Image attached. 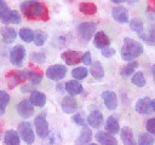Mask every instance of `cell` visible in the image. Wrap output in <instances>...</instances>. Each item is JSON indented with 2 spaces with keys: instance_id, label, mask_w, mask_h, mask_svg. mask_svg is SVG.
Wrapping results in <instances>:
<instances>
[{
  "instance_id": "6da1fadb",
  "label": "cell",
  "mask_w": 155,
  "mask_h": 145,
  "mask_svg": "<svg viewBox=\"0 0 155 145\" xmlns=\"http://www.w3.org/2000/svg\"><path fill=\"white\" fill-rule=\"evenodd\" d=\"M21 10L24 17L29 21H48L50 18L46 5L40 1H24L21 4Z\"/></svg>"
},
{
  "instance_id": "7a4b0ae2",
  "label": "cell",
  "mask_w": 155,
  "mask_h": 145,
  "mask_svg": "<svg viewBox=\"0 0 155 145\" xmlns=\"http://www.w3.org/2000/svg\"><path fill=\"white\" fill-rule=\"evenodd\" d=\"M143 53V46L140 42L131 39V37H125L124 44L121 47V58L124 60L128 62H134L137 57H139Z\"/></svg>"
},
{
  "instance_id": "3957f363",
  "label": "cell",
  "mask_w": 155,
  "mask_h": 145,
  "mask_svg": "<svg viewBox=\"0 0 155 145\" xmlns=\"http://www.w3.org/2000/svg\"><path fill=\"white\" fill-rule=\"evenodd\" d=\"M97 24L93 22H84L78 25V34L84 42H88L93 35H96Z\"/></svg>"
},
{
  "instance_id": "277c9868",
  "label": "cell",
  "mask_w": 155,
  "mask_h": 145,
  "mask_svg": "<svg viewBox=\"0 0 155 145\" xmlns=\"http://www.w3.org/2000/svg\"><path fill=\"white\" fill-rule=\"evenodd\" d=\"M6 80H7L8 88L13 89L17 85L27 80V71L25 70H11L10 72H7Z\"/></svg>"
},
{
  "instance_id": "5b68a950",
  "label": "cell",
  "mask_w": 155,
  "mask_h": 145,
  "mask_svg": "<svg viewBox=\"0 0 155 145\" xmlns=\"http://www.w3.org/2000/svg\"><path fill=\"white\" fill-rule=\"evenodd\" d=\"M18 134L27 144L30 145L34 143L35 135H34V130H33L29 122H21L18 124Z\"/></svg>"
},
{
  "instance_id": "8992f818",
  "label": "cell",
  "mask_w": 155,
  "mask_h": 145,
  "mask_svg": "<svg viewBox=\"0 0 155 145\" xmlns=\"http://www.w3.org/2000/svg\"><path fill=\"white\" fill-rule=\"evenodd\" d=\"M67 74V68L62 64H54L47 68L46 76L52 81H59L62 80Z\"/></svg>"
},
{
  "instance_id": "52a82bcc",
  "label": "cell",
  "mask_w": 155,
  "mask_h": 145,
  "mask_svg": "<svg viewBox=\"0 0 155 145\" xmlns=\"http://www.w3.org/2000/svg\"><path fill=\"white\" fill-rule=\"evenodd\" d=\"M34 124H35V130L40 138H46L48 135V123L46 121L45 114L38 115L34 120Z\"/></svg>"
},
{
  "instance_id": "ba28073f",
  "label": "cell",
  "mask_w": 155,
  "mask_h": 145,
  "mask_svg": "<svg viewBox=\"0 0 155 145\" xmlns=\"http://www.w3.org/2000/svg\"><path fill=\"white\" fill-rule=\"evenodd\" d=\"M25 57V48L22 45H16L10 52V60L15 66H21Z\"/></svg>"
},
{
  "instance_id": "9c48e42d",
  "label": "cell",
  "mask_w": 155,
  "mask_h": 145,
  "mask_svg": "<svg viewBox=\"0 0 155 145\" xmlns=\"http://www.w3.org/2000/svg\"><path fill=\"white\" fill-rule=\"evenodd\" d=\"M16 109H17L18 115L21 117H23V118H29L34 114V105L28 99H24V100L19 102L17 104V108Z\"/></svg>"
},
{
  "instance_id": "30bf717a",
  "label": "cell",
  "mask_w": 155,
  "mask_h": 145,
  "mask_svg": "<svg viewBox=\"0 0 155 145\" xmlns=\"http://www.w3.org/2000/svg\"><path fill=\"white\" fill-rule=\"evenodd\" d=\"M61 58L65 62V64L68 65H76L78 63L81 62L82 59V54L79 51H64L61 54Z\"/></svg>"
},
{
  "instance_id": "8fae6325",
  "label": "cell",
  "mask_w": 155,
  "mask_h": 145,
  "mask_svg": "<svg viewBox=\"0 0 155 145\" xmlns=\"http://www.w3.org/2000/svg\"><path fill=\"white\" fill-rule=\"evenodd\" d=\"M136 111L140 115H149L153 112V109H151V99L148 98V97H144V98H140L137 100L136 103Z\"/></svg>"
},
{
  "instance_id": "7c38bea8",
  "label": "cell",
  "mask_w": 155,
  "mask_h": 145,
  "mask_svg": "<svg viewBox=\"0 0 155 145\" xmlns=\"http://www.w3.org/2000/svg\"><path fill=\"white\" fill-rule=\"evenodd\" d=\"M61 106H62L63 112H65V114H74L78 110V102H76V99L73 95H67V97H64L62 99Z\"/></svg>"
},
{
  "instance_id": "4fadbf2b",
  "label": "cell",
  "mask_w": 155,
  "mask_h": 145,
  "mask_svg": "<svg viewBox=\"0 0 155 145\" xmlns=\"http://www.w3.org/2000/svg\"><path fill=\"white\" fill-rule=\"evenodd\" d=\"M0 21L5 24H19L21 23V16L19 13L16 11V10H8L6 11L1 17H0Z\"/></svg>"
},
{
  "instance_id": "5bb4252c",
  "label": "cell",
  "mask_w": 155,
  "mask_h": 145,
  "mask_svg": "<svg viewBox=\"0 0 155 145\" xmlns=\"http://www.w3.org/2000/svg\"><path fill=\"white\" fill-rule=\"evenodd\" d=\"M94 138L101 145H117V140L115 139V137L103 130L97 132Z\"/></svg>"
},
{
  "instance_id": "9a60e30c",
  "label": "cell",
  "mask_w": 155,
  "mask_h": 145,
  "mask_svg": "<svg viewBox=\"0 0 155 145\" xmlns=\"http://www.w3.org/2000/svg\"><path fill=\"white\" fill-rule=\"evenodd\" d=\"M113 18L119 23H127L128 22V11L122 6H115L111 10Z\"/></svg>"
},
{
  "instance_id": "2e32d148",
  "label": "cell",
  "mask_w": 155,
  "mask_h": 145,
  "mask_svg": "<svg viewBox=\"0 0 155 145\" xmlns=\"http://www.w3.org/2000/svg\"><path fill=\"white\" fill-rule=\"evenodd\" d=\"M93 44L99 50H104L107 47H109L110 45V39L108 37V35L104 31H97L94 37H93Z\"/></svg>"
},
{
  "instance_id": "e0dca14e",
  "label": "cell",
  "mask_w": 155,
  "mask_h": 145,
  "mask_svg": "<svg viewBox=\"0 0 155 145\" xmlns=\"http://www.w3.org/2000/svg\"><path fill=\"white\" fill-rule=\"evenodd\" d=\"M102 98H103V102H104L105 106L109 110H115L117 108V97H116V94L114 92L104 91L102 93Z\"/></svg>"
},
{
  "instance_id": "ac0fdd59",
  "label": "cell",
  "mask_w": 155,
  "mask_h": 145,
  "mask_svg": "<svg viewBox=\"0 0 155 145\" xmlns=\"http://www.w3.org/2000/svg\"><path fill=\"white\" fill-rule=\"evenodd\" d=\"M87 123L92 128H99L103 124V115L99 110H93L87 116Z\"/></svg>"
},
{
  "instance_id": "d6986e66",
  "label": "cell",
  "mask_w": 155,
  "mask_h": 145,
  "mask_svg": "<svg viewBox=\"0 0 155 145\" xmlns=\"http://www.w3.org/2000/svg\"><path fill=\"white\" fill-rule=\"evenodd\" d=\"M92 139V132L87 126H84L80 130L79 137L75 140V145H87Z\"/></svg>"
},
{
  "instance_id": "ffe728a7",
  "label": "cell",
  "mask_w": 155,
  "mask_h": 145,
  "mask_svg": "<svg viewBox=\"0 0 155 145\" xmlns=\"http://www.w3.org/2000/svg\"><path fill=\"white\" fill-rule=\"evenodd\" d=\"M29 102L34 105V106H39V108H42L46 103V95L42 93V92H39V91H34L30 93L29 95Z\"/></svg>"
},
{
  "instance_id": "44dd1931",
  "label": "cell",
  "mask_w": 155,
  "mask_h": 145,
  "mask_svg": "<svg viewBox=\"0 0 155 145\" xmlns=\"http://www.w3.org/2000/svg\"><path fill=\"white\" fill-rule=\"evenodd\" d=\"M105 132L109 134H116L120 132V124L115 116H109L105 122Z\"/></svg>"
},
{
  "instance_id": "7402d4cb",
  "label": "cell",
  "mask_w": 155,
  "mask_h": 145,
  "mask_svg": "<svg viewBox=\"0 0 155 145\" xmlns=\"http://www.w3.org/2000/svg\"><path fill=\"white\" fill-rule=\"evenodd\" d=\"M4 141L6 145H21V137H19L18 132H16L13 129H8L5 133Z\"/></svg>"
},
{
  "instance_id": "603a6c76",
  "label": "cell",
  "mask_w": 155,
  "mask_h": 145,
  "mask_svg": "<svg viewBox=\"0 0 155 145\" xmlns=\"http://www.w3.org/2000/svg\"><path fill=\"white\" fill-rule=\"evenodd\" d=\"M65 91L69 95H78L82 92V85L76 80H70L65 83Z\"/></svg>"
},
{
  "instance_id": "cb8c5ba5",
  "label": "cell",
  "mask_w": 155,
  "mask_h": 145,
  "mask_svg": "<svg viewBox=\"0 0 155 145\" xmlns=\"http://www.w3.org/2000/svg\"><path fill=\"white\" fill-rule=\"evenodd\" d=\"M1 36H2V41L5 44H12L16 40L17 33L11 27H4V28H1Z\"/></svg>"
},
{
  "instance_id": "d4e9b609",
  "label": "cell",
  "mask_w": 155,
  "mask_h": 145,
  "mask_svg": "<svg viewBox=\"0 0 155 145\" xmlns=\"http://www.w3.org/2000/svg\"><path fill=\"white\" fill-rule=\"evenodd\" d=\"M121 139L124 145H138V143L133 138V132L128 127H124L121 129Z\"/></svg>"
},
{
  "instance_id": "484cf974",
  "label": "cell",
  "mask_w": 155,
  "mask_h": 145,
  "mask_svg": "<svg viewBox=\"0 0 155 145\" xmlns=\"http://www.w3.org/2000/svg\"><path fill=\"white\" fill-rule=\"evenodd\" d=\"M90 72L91 75L96 79V80H102L104 77V69H103V65L101 62H93L91 64V68H90Z\"/></svg>"
},
{
  "instance_id": "4316f807",
  "label": "cell",
  "mask_w": 155,
  "mask_h": 145,
  "mask_svg": "<svg viewBox=\"0 0 155 145\" xmlns=\"http://www.w3.org/2000/svg\"><path fill=\"white\" fill-rule=\"evenodd\" d=\"M79 10L80 12H82L84 14H87V16H92L97 12V6L93 4V2H81L79 5Z\"/></svg>"
},
{
  "instance_id": "83f0119b",
  "label": "cell",
  "mask_w": 155,
  "mask_h": 145,
  "mask_svg": "<svg viewBox=\"0 0 155 145\" xmlns=\"http://www.w3.org/2000/svg\"><path fill=\"white\" fill-rule=\"evenodd\" d=\"M136 68H138V63H137L136 60H134V62H130L128 64H126L125 66H122V68L120 69V75H121L122 77H128V76L133 75Z\"/></svg>"
},
{
  "instance_id": "f1b7e54d",
  "label": "cell",
  "mask_w": 155,
  "mask_h": 145,
  "mask_svg": "<svg viewBox=\"0 0 155 145\" xmlns=\"http://www.w3.org/2000/svg\"><path fill=\"white\" fill-rule=\"evenodd\" d=\"M27 71V79L33 85H39L42 80V72L39 70H25Z\"/></svg>"
},
{
  "instance_id": "f546056e",
  "label": "cell",
  "mask_w": 155,
  "mask_h": 145,
  "mask_svg": "<svg viewBox=\"0 0 155 145\" xmlns=\"http://www.w3.org/2000/svg\"><path fill=\"white\" fill-rule=\"evenodd\" d=\"M19 37L23 40V41H25V42H31V41H34V35H35V33L31 30V29H29V28H22V29H19Z\"/></svg>"
},
{
  "instance_id": "4dcf8cb0",
  "label": "cell",
  "mask_w": 155,
  "mask_h": 145,
  "mask_svg": "<svg viewBox=\"0 0 155 145\" xmlns=\"http://www.w3.org/2000/svg\"><path fill=\"white\" fill-rule=\"evenodd\" d=\"M87 74H88V70H87V68H85V66H78V68H75V69L71 71V75H73V77H74L76 81L84 80V79L87 76Z\"/></svg>"
},
{
  "instance_id": "1f68e13d",
  "label": "cell",
  "mask_w": 155,
  "mask_h": 145,
  "mask_svg": "<svg viewBox=\"0 0 155 145\" xmlns=\"http://www.w3.org/2000/svg\"><path fill=\"white\" fill-rule=\"evenodd\" d=\"M131 81H132V83L133 85H136L137 87H144V85H145V77H144V74L142 72V71H137V72H134L133 75H132V77H131Z\"/></svg>"
},
{
  "instance_id": "d6a6232c",
  "label": "cell",
  "mask_w": 155,
  "mask_h": 145,
  "mask_svg": "<svg viewBox=\"0 0 155 145\" xmlns=\"http://www.w3.org/2000/svg\"><path fill=\"white\" fill-rule=\"evenodd\" d=\"M8 103H10L8 93H6L5 91L0 89V115L5 114V110H6V106H7Z\"/></svg>"
},
{
  "instance_id": "836d02e7",
  "label": "cell",
  "mask_w": 155,
  "mask_h": 145,
  "mask_svg": "<svg viewBox=\"0 0 155 145\" xmlns=\"http://www.w3.org/2000/svg\"><path fill=\"white\" fill-rule=\"evenodd\" d=\"M130 28L133 30V31H136L137 34H140V33H143V22H142V19H139V18H132L131 21H130Z\"/></svg>"
},
{
  "instance_id": "e575fe53",
  "label": "cell",
  "mask_w": 155,
  "mask_h": 145,
  "mask_svg": "<svg viewBox=\"0 0 155 145\" xmlns=\"http://www.w3.org/2000/svg\"><path fill=\"white\" fill-rule=\"evenodd\" d=\"M47 40V34L44 33L42 30H36L34 35V44L36 46H42Z\"/></svg>"
},
{
  "instance_id": "d590c367",
  "label": "cell",
  "mask_w": 155,
  "mask_h": 145,
  "mask_svg": "<svg viewBox=\"0 0 155 145\" xmlns=\"http://www.w3.org/2000/svg\"><path fill=\"white\" fill-rule=\"evenodd\" d=\"M154 139L149 133H140L138 137V145H153Z\"/></svg>"
},
{
  "instance_id": "8d00e7d4",
  "label": "cell",
  "mask_w": 155,
  "mask_h": 145,
  "mask_svg": "<svg viewBox=\"0 0 155 145\" xmlns=\"http://www.w3.org/2000/svg\"><path fill=\"white\" fill-rule=\"evenodd\" d=\"M138 36H139L145 44H148V45H155V34H154L153 31L149 30L148 34H145V33L143 31V33L138 34Z\"/></svg>"
},
{
  "instance_id": "74e56055",
  "label": "cell",
  "mask_w": 155,
  "mask_h": 145,
  "mask_svg": "<svg viewBox=\"0 0 155 145\" xmlns=\"http://www.w3.org/2000/svg\"><path fill=\"white\" fill-rule=\"evenodd\" d=\"M30 59H31L33 62L38 63V64H42V63H45V60H46V56H45V53H42V52H33V53L30 54Z\"/></svg>"
},
{
  "instance_id": "f35d334b",
  "label": "cell",
  "mask_w": 155,
  "mask_h": 145,
  "mask_svg": "<svg viewBox=\"0 0 155 145\" xmlns=\"http://www.w3.org/2000/svg\"><path fill=\"white\" fill-rule=\"evenodd\" d=\"M71 121H73L74 123L79 124V126H81V127L86 126V122H85V118H84V116H82V112L74 114V116L71 117Z\"/></svg>"
},
{
  "instance_id": "ab89813d",
  "label": "cell",
  "mask_w": 155,
  "mask_h": 145,
  "mask_svg": "<svg viewBox=\"0 0 155 145\" xmlns=\"http://www.w3.org/2000/svg\"><path fill=\"white\" fill-rule=\"evenodd\" d=\"M145 128L149 134H155V118H149L145 123Z\"/></svg>"
},
{
  "instance_id": "60d3db41",
  "label": "cell",
  "mask_w": 155,
  "mask_h": 145,
  "mask_svg": "<svg viewBox=\"0 0 155 145\" xmlns=\"http://www.w3.org/2000/svg\"><path fill=\"white\" fill-rule=\"evenodd\" d=\"M102 54H103V57H105V58H110V57H113V56L115 54V50L111 48V47H107V48L102 50Z\"/></svg>"
},
{
  "instance_id": "b9f144b4",
  "label": "cell",
  "mask_w": 155,
  "mask_h": 145,
  "mask_svg": "<svg viewBox=\"0 0 155 145\" xmlns=\"http://www.w3.org/2000/svg\"><path fill=\"white\" fill-rule=\"evenodd\" d=\"M81 62L85 64V65H91L92 63H91V53L87 51V52H85L84 54H82V59H81Z\"/></svg>"
},
{
  "instance_id": "7bdbcfd3",
  "label": "cell",
  "mask_w": 155,
  "mask_h": 145,
  "mask_svg": "<svg viewBox=\"0 0 155 145\" xmlns=\"http://www.w3.org/2000/svg\"><path fill=\"white\" fill-rule=\"evenodd\" d=\"M8 10H10V7L7 6V4H6L5 1L0 0V17H1L6 11H8Z\"/></svg>"
},
{
  "instance_id": "ee69618b",
  "label": "cell",
  "mask_w": 155,
  "mask_h": 145,
  "mask_svg": "<svg viewBox=\"0 0 155 145\" xmlns=\"http://www.w3.org/2000/svg\"><path fill=\"white\" fill-rule=\"evenodd\" d=\"M148 10L151 12H155V0L148 1Z\"/></svg>"
},
{
  "instance_id": "f6af8a7d",
  "label": "cell",
  "mask_w": 155,
  "mask_h": 145,
  "mask_svg": "<svg viewBox=\"0 0 155 145\" xmlns=\"http://www.w3.org/2000/svg\"><path fill=\"white\" fill-rule=\"evenodd\" d=\"M22 91H23V92H29V91L34 92L33 87H29V86H23V87H22Z\"/></svg>"
},
{
  "instance_id": "bcb514c9",
  "label": "cell",
  "mask_w": 155,
  "mask_h": 145,
  "mask_svg": "<svg viewBox=\"0 0 155 145\" xmlns=\"http://www.w3.org/2000/svg\"><path fill=\"white\" fill-rule=\"evenodd\" d=\"M151 75H153V79H154V83H155V64L151 66Z\"/></svg>"
},
{
  "instance_id": "7dc6e473",
  "label": "cell",
  "mask_w": 155,
  "mask_h": 145,
  "mask_svg": "<svg viewBox=\"0 0 155 145\" xmlns=\"http://www.w3.org/2000/svg\"><path fill=\"white\" fill-rule=\"evenodd\" d=\"M114 4H120V2H122V0H111Z\"/></svg>"
},
{
  "instance_id": "c3c4849f",
  "label": "cell",
  "mask_w": 155,
  "mask_h": 145,
  "mask_svg": "<svg viewBox=\"0 0 155 145\" xmlns=\"http://www.w3.org/2000/svg\"><path fill=\"white\" fill-rule=\"evenodd\" d=\"M1 132H2V126H1V123H0V137H1Z\"/></svg>"
},
{
  "instance_id": "681fc988",
  "label": "cell",
  "mask_w": 155,
  "mask_h": 145,
  "mask_svg": "<svg viewBox=\"0 0 155 145\" xmlns=\"http://www.w3.org/2000/svg\"><path fill=\"white\" fill-rule=\"evenodd\" d=\"M88 145H97V144H94V143H91V144H88Z\"/></svg>"
}]
</instances>
